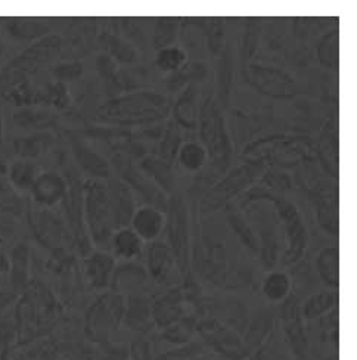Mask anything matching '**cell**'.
Instances as JSON below:
<instances>
[{
  "mask_svg": "<svg viewBox=\"0 0 357 360\" xmlns=\"http://www.w3.org/2000/svg\"><path fill=\"white\" fill-rule=\"evenodd\" d=\"M170 112L171 102L167 96L155 92H131L103 103L96 118L105 124L131 127L158 123Z\"/></svg>",
  "mask_w": 357,
  "mask_h": 360,
  "instance_id": "6da1fadb",
  "label": "cell"
},
{
  "mask_svg": "<svg viewBox=\"0 0 357 360\" xmlns=\"http://www.w3.org/2000/svg\"><path fill=\"white\" fill-rule=\"evenodd\" d=\"M59 313L58 302L52 291L41 282H30L27 290L18 297L15 319H17V338L32 340L56 321Z\"/></svg>",
  "mask_w": 357,
  "mask_h": 360,
  "instance_id": "7a4b0ae2",
  "label": "cell"
},
{
  "mask_svg": "<svg viewBox=\"0 0 357 360\" xmlns=\"http://www.w3.org/2000/svg\"><path fill=\"white\" fill-rule=\"evenodd\" d=\"M245 198V204H249L251 201H271L275 205L287 236V250L284 257H282V264H295L307 248V229L300 210L282 193L269 191L263 186H252Z\"/></svg>",
  "mask_w": 357,
  "mask_h": 360,
  "instance_id": "3957f363",
  "label": "cell"
},
{
  "mask_svg": "<svg viewBox=\"0 0 357 360\" xmlns=\"http://www.w3.org/2000/svg\"><path fill=\"white\" fill-rule=\"evenodd\" d=\"M61 48V37L46 36L30 44L20 55L12 58L0 71V96L4 98L13 87L28 82L30 77L41 70V67L52 61Z\"/></svg>",
  "mask_w": 357,
  "mask_h": 360,
  "instance_id": "277c9868",
  "label": "cell"
},
{
  "mask_svg": "<svg viewBox=\"0 0 357 360\" xmlns=\"http://www.w3.org/2000/svg\"><path fill=\"white\" fill-rule=\"evenodd\" d=\"M83 219L91 243L98 248H110L114 223L107 182L87 179L83 184Z\"/></svg>",
  "mask_w": 357,
  "mask_h": 360,
  "instance_id": "5b68a950",
  "label": "cell"
},
{
  "mask_svg": "<svg viewBox=\"0 0 357 360\" xmlns=\"http://www.w3.org/2000/svg\"><path fill=\"white\" fill-rule=\"evenodd\" d=\"M198 129L202 139V146L219 173H225L232 158V143L228 134L225 120H223L220 105L213 96H207L200 108Z\"/></svg>",
  "mask_w": 357,
  "mask_h": 360,
  "instance_id": "8992f818",
  "label": "cell"
},
{
  "mask_svg": "<svg viewBox=\"0 0 357 360\" xmlns=\"http://www.w3.org/2000/svg\"><path fill=\"white\" fill-rule=\"evenodd\" d=\"M266 170V162L261 160L249 161L240 167H236L212 189L207 191L202 198V210L210 213L216 212L220 207L228 205L236 195H240L248 188H252V185L261 179Z\"/></svg>",
  "mask_w": 357,
  "mask_h": 360,
  "instance_id": "52a82bcc",
  "label": "cell"
},
{
  "mask_svg": "<svg viewBox=\"0 0 357 360\" xmlns=\"http://www.w3.org/2000/svg\"><path fill=\"white\" fill-rule=\"evenodd\" d=\"M126 313V298L122 294L107 292L100 295L86 314V333L93 341H107L120 326Z\"/></svg>",
  "mask_w": 357,
  "mask_h": 360,
  "instance_id": "ba28073f",
  "label": "cell"
},
{
  "mask_svg": "<svg viewBox=\"0 0 357 360\" xmlns=\"http://www.w3.org/2000/svg\"><path fill=\"white\" fill-rule=\"evenodd\" d=\"M166 228L169 247L173 251L176 266L183 278L189 274V224L188 212L181 195H171L166 212Z\"/></svg>",
  "mask_w": 357,
  "mask_h": 360,
  "instance_id": "9c48e42d",
  "label": "cell"
},
{
  "mask_svg": "<svg viewBox=\"0 0 357 360\" xmlns=\"http://www.w3.org/2000/svg\"><path fill=\"white\" fill-rule=\"evenodd\" d=\"M111 162L114 170L118 173V179H122L127 186L136 189L148 205L158 208L162 213L167 212V193L164 191H161L155 185L154 180L151 177H148L127 154H115Z\"/></svg>",
  "mask_w": 357,
  "mask_h": 360,
  "instance_id": "30bf717a",
  "label": "cell"
},
{
  "mask_svg": "<svg viewBox=\"0 0 357 360\" xmlns=\"http://www.w3.org/2000/svg\"><path fill=\"white\" fill-rule=\"evenodd\" d=\"M28 223L37 243L52 251L63 250L68 239V226L51 208H28Z\"/></svg>",
  "mask_w": 357,
  "mask_h": 360,
  "instance_id": "8fae6325",
  "label": "cell"
},
{
  "mask_svg": "<svg viewBox=\"0 0 357 360\" xmlns=\"http://www.w3.org/2000/svg\"><path fill=\"white\" fill-rule=\"evenodd\" d=\"M245 77L260 94L267 96L291 98L299 94V87L290 74L275 67L249 64L245 68Z\"/></svg>",
  "mask_w": 357,
  "mask_h": 360,
  "instance_id": "7c38bea8",
  "label": "cell"
},
{
  "mask_svg": "<svg viewBox=\"0 0 357 360\" xmlns=\"http://www.w3.org/2000/svg\"><path fill=\"white\" fill-rule=\"evenodd\" d=\"M197 329L214 350L229 360H244L249 354L244 340L233 328L221 325L216 319H208L197 325Z\"/></svg>",
  "mask_w": 357,
  "mask_h": 360,
  "instance_id": "4fadbf2b",
  "label": "cell"
},
{
  "mask_svg": "<svg viewBox=\"0 0 357 360\" xmlns=\"http://www.w3.org/2000/svg\"><path fill=\"white\" fill-rule=\"evenodd\" d=\"M280 319L294 356L299 360H309L310 347L304 333V319L301 316V304L299 297L290 295L282 303Z\"/></svg>",
  "mask_w": 357,
  "mask_h": 360,
  "instance_id": "5bb4252c",
  "label": "cell"
},
{
  "mask_svg": "<svg viewBox=\"0 0 357 360\" xmlns=\"http://www.w3.org/2000/svg\"><path fill=\"white\" fill-rule=\"evenodd\" d=\"M189 302V294L185 288L171 290L167 294L157 298L151 304L154 325L161 329H166L173 323L186 318Z\"/></svg>",
  "mask_w": 357,
  "mask_h": 360,
  "instance_id": "9a60e30c",
  "label": "cell"
},
{
  "mask_svg": "<svg viewBox=\"0 0 357 360\" xmlns=\"http://www.w3.org/2000/svg\"><path fill=\"white\" fill-rule=\"evenodd\" d=\"M107 188L114 231L130 228L133 214L136 212V202L135 198H133L130 186H127L122 179L110 177Z\"/></svg>",
  "mask_w": 357,
  "mask_h": 360,
  "instance_id": "2e32d148",
  "label": "cell"
},
{
  "mask_svg": "<svg viewBox=\"0 0 357 360\" xmlns=\"http://www.w3.org/2000/svg\"><path fill=\"white\" fill-rule=\"evenodd\" d=\"M67 193V179L56 172H41L30 189L33 202L41 208H52L59 202H64Z\"/></svg>",
  "mask_w": 357,
  "mask_h": 360,
  "instance_id": "e0dca14e",
  "label": "cell"
},
{
  "mask_svg": "<svg viewBox=\"0 0 357 360\" xmlns=\"http://www.w3.org/2000/svg\"><path fill=\"white\" fill-rule=\"evenodd\" d=\"M256 224L259 226V245L260 256L264 269H273L279 259V226L278 220L272 213L264 210L259 212V216L254 214Z\"/></svg>",
  "mask_w": 357,
  "mask_h": 360,
  "instance_id": "ac0fdd59",
  "label": "cell"
},
{
  "mask_svg": "<svg viewBox=\"0 0 357 360\" xmlns=\"http://www.w3.org/2000/svg\"><path fill=\"white\" fill-rule=\"evenodd\" d=\"M9 287L18 297L32 282V248L27 243L15 244L9 254Z\"/></svg>",
  "mask_w": 357,
  "mask_h": 360,
  "instance_id": "d6986e66",
  "label": "cell"
},
{
  "mask_svg": "<svg viewBox=\"0 0 357 360\" xmlns=\"http://www.w3.org/2000/svg\"><path fill=\"white\" fill-rule=\"evenodd\" d=\"M70 145H71V151L74 158H76V162L80 166V169L89 176V179H110L111 177V170H110V164L107 160L103 158L100 154L86 145L83 141H80L76 136L70 138Z\"/></svg>",
  "mask_w": 357,
  "mask_h": 360,
  "instance_id": "ffe728a7",
  "label": "cell"
},
{
  "mask_svg": "<svg viewBox=\"0 0 357 360\" xmlns=\"http://www.w3.org/2000/svg\"><path fill=\"white\" fill-rule=\"evenodd\" d=\"M115 272V260L105 251H93L84 257V274L95 290H107Z\"/></svg>",
  "mask_w": 357,
  "mask_h": 360,
  "instance_id": "44dd1931",
  "label": "cell"
},
{
  "mask_svg": "<svg viewBox=\"0 0 357 360\" xmlns=\"http://www.w3.org/2000/svg\"><path fill=\"white\" fill-rule=\"evenodd\" d=\"M200 87L197 83H190L185 87L182 95L178 96L176 103L171 107L173 111V122L183 129H198L200 120V108H198V98H200Z\"/></svg>",
  "mask_w": 357,
  "mask_h": 360,
  "instance_id": "7402d4cb",
  "label": "cell"
},
{
  "mask_svg": "<svg viewBox=\"0 0 357 360\" xmlns=\"http://www.w3.org/2000/svg\"><path fill=\"white\" fill-rule=\"evenodd\" d=\"M130 226L139 235V238L143 243L145 241L154 243L166 228V213L160 212L158 208L151 205L136 208Z\"/></svg>",
  "mask_w": 357,
  "mask_h": 360,
  "instance_id": "603a6c76",
  "label": "cell"
},
{
  "mask_svg": "<svg viewBox=\"0 0 357 360\" xmlns=\"http://www.w3.org/2000/svg\"><path fill=\"white\" fill-rule=\"evenodd\" d=\"M174 267L177 266L169 244L154 241L148 248V270H150V275L158 283H166L170 281Z\"/></svg>",
  "mask_w": 357,
  "mask_h": 360,
  "instance_id": "cb8c5ba5",
  "label": "cell"
},
{
  "mask_svg": "<svg viewBox=\"0 0 357 360\" xmlns=\"http://www.w3.org/2000/svg\"><path fill=\"white\" fill-rule=\"evenodd\" d=\"M126 325L136 333L146 334L155 326L151 313V303L139 294H131L126 300Z\"/></svg>",
  "mask_w": 357,
  "mask_h": 360,
  "instance_id": "d4e9b609",
  "label": "cell"
},
{
  "mask_svg": "<svg viewBox=\"0 0 357 360\" xmlns=\"http://www.w3.org/2000/svg\"><path fill=\"white\" fill-rule=\"evenodd\" d=\"M5 28L9 36L21 41H37L43 37L49 36L51 30L46 21L30 17L9 18L5 24Z\"/></svg>",
  "mask_w": 357,
  "mask_h": 360,
  "instance_id": "484cf974",
  "label": "cell"
},
{
  "mask_svg": "<svg viewBox=\"0 0 357 360\" xmlns=\"http://www.w3.org/2000/svg\"><path fill=\"white\" fill-rule=\"evenodd\" d=\"M40 167L34 161L15 160L6 167V179L17 192H30L40 174Z\"/></svg>",
  "mask_w": 357,
  "mask_h": 360,
  "instance_id": "4316f807",
  "label": "cell"
},
{
  "mask_svg": "<svg viewBox=\"0 0 357 360\" xmlns=\"http://www.w3.org/2000/svg\"><path fill=\"white\" fill-rule=\"evenodd\" d=\"M111 248L118 259L131 262L143 251V241L131 228L115 231L111 239Z\"/></svg>",
  "mask_w": 357,
  "mask_h": 360,
  "instance_id": "83f0119b",
  "label": "cell"
},
{
  "mask_svg": "<svg viewBox=\"0 0 357 360\" xmlns=\"http://www.w3.org/2000/svg\"><path fill=\"white\" fill-rule=\"evenodd\" d=\"M316 270L322 282L332 290L339 287V251L337 247H325L319 251L316 262Z\"/></svg>",
  "mask_w": 357,
  "mask_h": 360,
  "instance_id": "f1b7e54d",
  "label": "cell"
},
{
  "mask_svg": "<svg viewBox=\"0 0 357 360\" xmlns=\"http://www.w3.org/2000/svg\"><path fill=\"white\" fill-rule=\"evenodd\" d=\"M53 139L49 133L36 131L30 136L17 138L13 141V151L21 160L33 161L43 153H46Z\"/></svg>",
  "mask_w": 357,
  "mask_h": 360,
  "instance_id": "f546056e",
  "label": "cell"
},
{
  "mask_svg": "<svg viewBox=\"0 0 357 360\" xmlns=\"http://www.w3.org/2000/svg\"><path fill=\"white\" fill-rule=\"evenodd\" d=\"M139 169L148 177H151L161 191H164L166 193H173L174 174L171 170V164L162 161L161 158H157V157H146L141 162Z\"/></svg>",
  "mask_w": 357,
  "mask_h": 360,
  "instance_id": "4dcf8cb0",
  "label": "cell"
},
{
  "mask_svg": "<svg viewBox=\"0 0 357 360\" xmlns=\"http://www.w3.org/2000/svg\"><path fill=\"white\" fill-rule=\"evenodd\" d=\"M291 290L292 281L290 275L282 270H272L261 283V291L271 303H284L291 295Z\"/></svg>",
  "mask_w": 357,
  "mask_h": 360,
  "instance_id": "1f68e13d",
  "label": "cell"
},
{
  "mask_svg": "<svg viewBox=\"0 0 357 360\" xmlns=\"http://www.w3.org/2000/svg\"><path fill=\"white\" fill-rule=\"evenodd\" d=\"M338 295L335 291H320L309 297L301 306V316L304 321H316L335 310Z\"/></svg>",
  "mask_w": 357,
  "mask_h": 360,
  "instance_id": "d6a6232c",
  "label": "cell"
},
{
  "mask_svg": "<svg viewBox=\"0 0 357 360\" xmlns=\"http://www.w3.org/2000/svg\"><path fill=\"white\" fill-rule=\"evenodd\" d=\"M146 281V274L143 272V269L135 264H129V266H122L115 269L114 276H112V282L111 285L114 287V292L122 294L123 292H130V295L133 294V290L139 288L142 283H145Z\"/></svg>",
  "mask_w": 357,
  "mask_h": 360,
  "instance_id": "836d02e7",
  "label": "cell"
},
{
  "mask_svg": "<svg viewBox=\"0 0 357 360\" xmlns=\"http://www.w3.org/2000/svg\"><path fill=\"white\" fill-rule=\"evenodd\" d=\"M318 219L320 226L331 235H338L337 216V191L331 193L328 189L318 192Z\"/></svg>",
  "mask_w": 357,
  "mask_h": 360,
  "instance_id": "e575fe53",
  "label": "cell"
},
{
  "mask_svg": "<svg viewBox=\"0 0 357 360\" xmlns=\"http://www.w3.org/2000/svg\"><path fill=\"white\" fill-rule=\"evenodd\" d=\"M13 123L20 129L32 130V131H41L53 124V117L51 112L37 110L33 107L20 108L18 111L13 112Z\"/></svg>",
  "mask_w": 357,
  "mask_h": 360,
  "instance_id": "d590c367",
  "label": "cell"
},
{
  "mask_svg": "<svg viewBox=\"0 0 357 360\" xmlns=\"http://www.w3.org/2000/svg\"><path fill=\"white\" fill-rule=\"evenodd\" d=\"M226 216H228V220H229V224L232 226V229L235 231V233L238 236H240L242 244L247 245V248H249L251 251L259 252L260 245H259L257 233L249 226V223L245 220L244 214L240 212V210L228 204L226 205Z\"/></svg>",
  "mask_w": 357,
  "mask_h": 360,
  "instance_id": "8d00e7d4",
  "label": "cell"
},
{
  "mask_svg": "<svg viewBox=\"0 0 357 360\" xmlns=\"http://www.w3.org/2000/svg\"><path fill=\"white\" fill-rule=\"evenodd\" d=\"M338 43H339V32L337 28H334L320 37V40L318 41V46H316L319 63L325 68L332 70V71H337L338 65H339Z\"/></svg>",
  "mask_w": 357,
  "mask_h": 360,
  "instance_id": "74e56055",
  "label": "cell"
},
{
  "mask_svg": "<svg viewBox=\"0 0 357 360\" xmlns=\"http://www.w3.org/2000/svg\"><path fill=\"white\" fill-rule=\"evenodd\" d=\"M25 210L27 208L21 193L12 188L6 179V172H0V213L20 217L24 214Z\"/></svg>",
  "mask_w": 357,
  "mask_h": 360,
  "instance_id": "f35d334b",
  "label": "cell"
},
{
  "mask_svg": "<svg viewBox=\"0 0 357 360\" xmlns=\"http://www.w3.org/2000/svg\"><path fill=\"white\" fill-rule=\"evenodd\" d=\"M202 36L207 39L208 49L213 55H219L223 51L225 41V24L220 18H198L195 20Z\"/></svg>",
  "mask_w": 357,
  "mask_h": 360,
  "instance_id": "ab89813d",
  "label": "cell"
},
{
  "mask_svg": "<svg viewBox=\"0 0 357 360\" xmlns=\"http://www.w3.org/2000/svg\"><path fill=\"white\" fill-rule=\"evenodd\" d=\"M178 162L188 172H200L207 162L208 154L205 148L198 142H185L182 143L177 154Z\"/></svg>",
  "mask_w": 357,
  "mask_h": 360,
  "instance_id": "60d3db41",
  "label": "cell"
},
{
  "mask_svg": "<svg viewBox=\"0 0 357 360\" xmlns=\"http://www.w3.org/2000/svg\"><path fill=\"white\" fill-rule=\"evenodd\" d=\"M182 127H178L173 120H170L169 124L166 126L164 131H162L161 145H160V155L161 160L171 164L178 154V149L182 146Z\"/></svg>",
  "mask_w": 357,
  "mask_h": 360,
  "instance_id": "b9f144b4",
  "label": "cell"
},
{
  "mask_svg": "<svg viewBox=\"0 0 357 360\" xmlns=\"http://www.w3.org/2000/svg\"><path fill=\"white\" fill-rule=\"evenodd\" d=\"M37 105H48L58 110H64L70 105L68 89L61 82H53L37 92Z\"/></svg>",
  "mask_w": 357,
  "mask_h": 360,
  "instance_id": "7bdbcfd3",
  "label": "cell"
},
{
  "mask_svg": "<svg viewBox=\"0 0 357 360\" xmlns=\"http://www.w3.org/2000/svg\"><path fill=\"white\" fill-rule=\"evenodd\" d=\"M207 76V68L202 63H186L181 70L171 74V77L169 79V89L177 90L183 87L186 83H197L202 82Z\"/></svg>",
  "mask_w": 357,
  "mask_h": 360,
  "instance_id": "ee69618b",
  "label": "cell"
},
{
  "mask_svg": "<svg viewBox=\"0 0 357 360\" xmlns=\"http://www.w3.org/2000/svg\"><path fill=\"white\" fill-rule=\"evenodd\" d=\"M273 325V318L272 314H267V313H260L259 316L254 318V321L251 322L247 335L244 338L245 346L248 349V352L257 349L260 344L264 341V338L267 337V334L271 333Z\"/></svg>",
  "mask_w": 357,
  "mask_h": 360,
  "instance_id": "f6af8a7d",
  "label": "cell"
},
{
  "mask_svg": "<svg viewBox=\"0 0 357 360\" xmlns=\"http://www.w3.org/2000/svg\"><path fill=\"white\" fill-rule=\"evenodd\" d=\"M197 322L193 318L186 316L181 319L178 322L173 323L171 326L162 329V337L167 340L171 344H176V346H185V344H189L193 333L197 331Z\"/></svg>",
  "mask_w": 357,
  "mask_h": 360,
  "instance_id": "bcb514c9",
  "label": "cell"
},
{
  "mask_svg": "<svg viewBox=\"0 0 357 360\" xmlns=\"http://www.w3.org/2000/svg\"><path fill=\"white\" fill-rule=\"evenodd\" d=\"M188 63V53L181 46H169L157 52L155 65L164 72H176Z\"/></svg>",
  "mask_w": 357,
  "mask_h": 360,
  "instance_id": "7dc6e473",
  "label": "cell"
},
{
  "mask_svg": "<svg viewBox=\"0 0 357 360\" xmlns=\"http://www.w3.org/2000/svg\"><path fill=\"white\" fill-rule=\"evenodd\" d=\"M177 18H158L154 27L152 43L157 51L173 46L177 36Z\"/></svg>",
  "mask_w": 357,
  "mask_h": 360,
  "instance_id": "c3c4849f",
  "label": "cell"
},
{
  "mask_svg": "<svg viewBox=\"0 0 357 360\" xmlns=\"http://www.w3.org/2000/svg\"><path fill=\"white\" fill-rule=\"evenodd\" d=\"M103 43H105V48L108 49L110 56L117 61L124 63V64H130L136 59V51L135 48L131 46L130 43H127L126 40H123L122 37L114 36V34H103L102 37Z\"/></svg>",
  "mask_w": 357,
  "mask_h": 360,
  "instance_id": "681fc988",
  "label": "cell"
},
{
  "mask_svg": "<svg viewBox=\"0 0 357 360\" xmlns=\"http://www.w3.org/2000/svg\"><path fill=\"white\" fill-rule=\"evenodd\" d=\"M204 349L201 344H185V346H178L174 350H170L164 354L158 356L155 360H197L202 357Z\"/></svg>",
  "mask_w": 357,
  "mask_h": 360,
  "instance_id": "f907efd6",
  "label": "cell"
},
{
  "mask_svg": "<svg viewBox=\"0 0 357 360\" xmlns=\"http://www.w3.org/2000/svg\"><path fill=\"white\" fill-rule=\"evenodd\" d=\"M231 83H232V64H231L229 49H226V52L223 53L220 70H219V90H220V96L223 102L228 101V96L231 92Z\"/></svg>",
  "mask_w": 357,
  "mask_h": 360,
  "instance_id": "816d5d0a",
  "label": "cell"
},
{
  "mask_svg": "<svg viewBox=\"0 0 357 360\" xmlns=\"http://www.w3.org/2000/svg\"><path fill=\"white\" fill-rule=\"evenodd\" d=\"M83 74V64L79 61L61 64L53 68V76L56 82H61L65 84V82H72L79 79Z\"/></svg>",
  "mask_w": 357,
  "mask_h": 360,
  "instance_id": "f5cc1de1",
  "label": "cell"
},
{
  "mask_svg": "<svg viewBox=\"0 0 357 360\" xmlns=\"http://www.w3.org/2000/svg\"><path fill=\"white\" fill-rule=\"evenodd\" d=\"M17 235V217L0 213V245H8Z\"/></svg>",
  "mask_w": 357,
  "mask_h": 360,
  "instance_id": "db71d44e",
  "label": "cell"
},
{
  "mask_svg": "<svg viewBox=\"0 0 357 360\" xmlns=\"http://www.w3.org/2000/svg\"><path fill=\"white\" fill-rule=\"evenodd\" d=\"M96 68L99 71V74L102 76V79L105 80L107 83H112L115 84L118 80L115 77L117 72V63L110 55H99L96 58Z\"/></svg>",
  "mask_w": 357,
  "mask_h": 360,
  "instance_id": "11a10c76",
  "label": "cell"
},
{
  "mask_svg": "<svg viewBox=\"0 0 357 360\" xmlns=\"http://www.w3.org/2000/svg\"><path fill=\"white\" fill-rule=\"evenodd\" d=\"M13 338H17L15 326H11L8 322H0V360H6Z\"/></svg>",
  "mask_w": 357,
  "mask_h": 360,
  "instance_id": "9f6ffc18",
  "label": "cell"
},
{
  "mask_svg": "<svg viewBox=\"0 0 357 360\" xmlns=\"http://www.w3.org/2000/svg\"><path fill=\"white\" fill-rule=\"evenodd\" d=\"M130 353L133 360H155L152 356L151 344L145 338H138L133 341Z\"/></svg>",
  "mask_w": 357,
  "mask_h": 360,
  "instance_id": "6f0895ef",
  "label": "cell"
},
{
  "mask_svg": "<svg viewBox=\"0 0 357 360\" xmlns=\"http://www.w3.org/2000/svg\"><path fill=\"white\" fill-rule=\"evenodd\" d=\"M256 25L254 24H249L248 30L245 33L244 37V58H251L252 52L256 49V44H257V36H256Z\"/></svg>",
  "mask_w": 357,
  "mask_h": 360,
  "instance_id": "680465c9",
  "label": "cell"
},
{
  "mask_svg": "<svg viewBox=\"0 0 357 360\" xmlns=\"http://www.w3.org/2000/svg\"><path fill=\"white\" fill-rule=\"evenodd\" d=\"M9 270H11L9 256L4 251H0V287L9 281Z\"/></svg>",
  "mask_w": 357,
  "mask_h": 360,
  "instance_id": "91938a15",
  "label": "cell"
},
{
  "mask_svg": "<svg viewBox=\"0 0 357 360\" xmlns=\"http://www.w3.org/2000/svg\"><path fill=\"white\" fill-rule=\"evenodd\" d=\"M17 300H18V295L15 294L13 291L0 290V310L13 304V303H17Z\"/></svg>",
  "mask_w": 357,
  "mask_h": 360,
  "instance_id": "94428289",
  "label": "cell"
},
{
  "mask_svg": "<svg viewBox=\"0 0 357 360\" xmlns=\"http://www.w3.org/2000/svg\"><path fill=\"white\" fill-rule=\"evenodd\" d=\"M4 134H5V124H4L2 115H0V145L4 142Z\"/></svg>",
  "mask_w": 357,
  "mask_h": 360,
  "instance_id": "6125c7cd",
  "label": "cell"
},
{
  "mask_svg": "<svg viewBox=\"0 0 357 360\" xmlns=\"http://www.w3.org/2000/svg\"><path fill=\"white\" fill-rule=\"evenodd\" d=\"M197 360H205V359H204V357H200V359H197Z\"/></svg>",
  "mask_w": 357,
  "mask_h": 360,
  "instance_id": "be15d7a7",
  "label": "cell"
}]
</instances>
